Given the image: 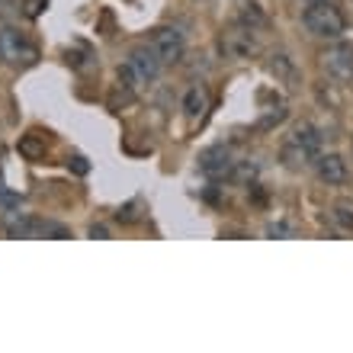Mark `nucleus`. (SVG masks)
Segmentation results:
<instances>
[{"label": "nucleus", "mask_w": 353, "mask_h": 353, "mask_svg": "<svg viewBox=\"0 0 353 353\" xmlns=\"http://www.w3.org/2000/svg\"><path fill=\"white\" fill-rule=\"evenodd\" d=\"M321 154V132L312 125V122H299L296 129L286 135L283 148H279V158L289 170H305L312 168Z\"/></svg>", "instance_id": "f257e3e1"}, {"label": "nucleus", "mask_w": 353, "mask_h": 353, "mask_svg": "<svg viewBox=\"0 0 353 353\" xmlns=\"http://www.w3.org/2000/svg\"><path fill=\"white\" fill-rule=\"evenodd\" d=\"M302 23L318 39H341L347 32V17L334 0H312L302 13Z\"/></svg>", "instance_id": "f03ea898"}, {"label": "nucleus", "mask_w": 353, "mask_h": 353, "mask_svg": "<svg viewBox=\"0 0 353 353\" xmlns=\"http://www.w3.org/2000/svg\"><path fill=\"white\" fill-rule=\"evenodd\" d=\"M219 48H222L225 58H234V61H244V58H257L261 55V39H257V32L248 26H232L225 29L222 39H219Z\"/></svg>", "instance_id": "7ed1b4c3"}, {"label": "nucleus", "mask_w": 353, "mask_h": 353, "mask_svg": "<svg viewBox=\"0 0 353 353\" xmlns=\"http://www.w3.org/2000/svg\"><path fill=\"white\" fill-rule=\"evenodd\" d=\"M0 61L3 65H36L39 61V48L29 42L19 29H0Z\"/></svg>", "instance_id": "20e7f679"}, {"label": "nucleus", "mask_w": 353, "mask_h": 353, "mask_svg": "<svg viewBox=\"0 0 353 353\" xmlns=\"http://www.w3.org/2000/svg\"><path fill=\"white\" fill-rule=\"evenodd\" d=\"M321 68L327 71V77H334L341 84L353 81V46L350 42H337V46L321 52Z\"/></svg>", "instance_id": "39448f33"}, {"label": "nucleus", "mask_w": 353, "mask_h": 353, "mask_svg": "<svg viewBox=\"0 0 353 353\" xmlns=\"http://www.w3.org/2000/svg\"><path fill=\"white\" fill-rule=\"evenodd\" d=\"M151 48L154 55L161 58V65H176L186 52V36L176 26H161L154 36H151Z\"/></svg>", "instance_id": "423d86ee"}, {"label": "nucleus", "mask_w": 353, "mask_h": 353, "mask_svg": "<svg viewBox=\"0 0 353 353\" xmlns=\"http://www.w3.org/2000/svg\"><path fill=\"white\" fill-rule=\"evenodd\" d=\"M125 65H129L135 84H151V81H158V74H161V58L154 55V48L151 46L132 48V55H129Z\"/></svg>", "instance_id": "0eeeda50"}, {"label": "nucleus", "mask_w": 353, "mask_h": 353, "mask_svg": "<svg viewBox=\"0 0 353 353\" xmlns=\"http://www.w3.org/2000/svg\"><path fill=\"white\" fill-rule=\"evenodd\" d=\"M234 164L238 161L232 158V148H225V145H212V148H205L199 154V170L205 176H212V180H225V176H232Z\"/></svg>", "instance_id": "6e6552de"}, {"label": "nucleus", "mask_w": 353, "mask_h": 353, "mask_svg": "<svg viewBox=\"0 0 353 353\" xmlns=\"http://www.w3.org/2000/svg\"><path fill=\"white\" fill-rule=\"evenodd\" d=\"M315 170L321 176V183H327V186H337L347 180V161L341 154H318Z\"/></svg>", "instance_id": "1a4fd4ad"}, {"label": "nucleus", "mask_w": 353, "mask_h": 353, "mask_svg": "<svg viewBox=\"0 0 353 353\" xmlns=\"http://www.w3.org/2000/svg\"><path fill=\"white\" fill-rule=\"evenodd\" d=\"M205 112H209V90L199 87V84H193L190 90H186V97H183V116L196 125V122L205 119Z\"/></svg>", "instance_id": "9d476101"}, {"label": "nucleus", "mask_w": 353, "mask_h": 353, "mask_svg": "<svg viewBox=\"0 0 353 353\" xmlns=\"http://www.w3.org/2000/svg\"><path fill=\"white\" fill-rule=\"evenodd\" d=\"M267 71H270L273 77H276V81H286V84H292V81H296V65H292V58L283 55V52L270 55Z\"/></svg>", "instance_id": "9b49d317"}, {"label": "nucleus", "mask_w": 353, "mask_h": 353, "mask_svg": "<svg viewBox=\"0 0 353 353\" xmlns=\"http://www.w3.org/2000/svg\"><path fill=\"white\" fill-rule=\"evenodd\" d=\"M238 23L241 26H248V29H254V32H263L267 29V13L261 10V3H244L241 7V13H238Z\"/></svg>", "instance_id": "f8f14e48"}, {"label": "nucleus", "mask_w": 353, "mask_h": 353, "mask_svg": "<svg viewBox=\"0 0 353 353\" xmlns=\"http://www.w3.org/2000/svg\"><path fill=\"white\" fill-rule=\"evenodd\" d=\"M334 222L347 232H353V199H337L334 203Z\"/></svg>", "instance_id": "ddd939ff"}, {"label": "nucleus", "mask_w": 353, "mask_h": 353, "mask_svg": "<svg viewBox=\"0 0 353 353\" xmlns=\"http://www.w3.org/2000/svg\"><path fill=\"white\" fill-rule=\"evenodd\" d=\"M286 116H289V110H286V106H276V110H273V112H267V116H263V119L257 122V129H263V132H267V129H273V125H279V122L286 119Z\"/></svg>", "instance_id": "4468645a"}, {"label": "nucleus", "mask_w": 353, "mask_h": 353, "mask_svg": "<svg viewBox=\"0 0 353 353\" xmlns=\"http://www.w3.org/2000/svg\"><path fill=\"white\" fill-rule=\"evenodd\" d=\"M46 3H48V0H26V17H39Z\"/></svg>", "instance_id": "2eb2a0df"}, {"label": "nucleus", "mask_w": 353, "mask_h": 353, "mask_svg": "<svg viewBox=\"0 0 353 353\" xmlns=\"http://www.w3.org/2000/svg\"><path fill=\"white\" fill-rule=\"evenodd\" d=\"M90 238H110V232H106L103 225H93V228H90Z\"/></svg>", "instance_id": "dca6fc26"}, {"label": "nucleus", "mask_w": 353, "mask_h": 353, "mask_svg": "<svg viewBox=\"0 0 353 353\" xmlns=\"http://www.w3.org/2000/svg\"><path fill=\"white\" fill-rule=\"evenodd\" d=\"M71 164H74L77 174H87V161L84 158H71Z\"/></svg>", "instance_id": "f3484780"}]
</instances>
